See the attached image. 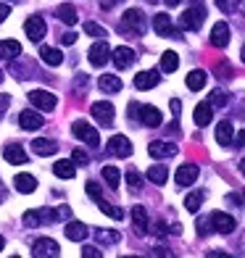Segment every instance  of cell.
<instances>
[{"label": "cell", "mask_w": 245, "mask_h": 258, "mask_svg": "<svg viewBox=\"0 0 245 258\" xmlns=\"http://www.w3.org/2000/svg\"><path fill=\"white\" fill-rule=\"evenodd\" d=\"M232 137H235L232 121H219L216 124V143L219 145H232Z\"/></svg>", "instance_id": "cell-26"}, {"label": "cell", "mask_w": 245, "mask_h": 258, "mask_svg": "<svg viewBox=\"0 0 245 258\" xmlns=\"http://www.w3.org/2000/svg\"><path fill=\"white\" fill-rule=\"evenodd\" d=\"M174 153H177V145L174 143H166V140H153V143H148V156L150 158H171Z\"/></svg>", "instance_id": "cell-7"}, {"label": "cell", "mask_w": 245, "mask_h": 258, "mask_svg": "<svg viewBox=\"0 0 245 258\" xmlns=\"http://www.w3.org/2000/svg\"><path fill=\"white\" fill-rule=\"evenodd\" d=\"M32 255L34 258H58L61 255V248H58L55 240L40 237V240H34V245H32Z\"/></svg>", "instance_id": "cell-3"}, {"label": "cell", "mask_w": 245, "mask_h": 258, "mask_svg": "<svg viewBox=\"0 0 245 258\" xmlns=\"http://www.w3.org/2000/svg\"><path fill=\"white\" fill-rule=\"evenodd\" d=\"M98 206H100V211H103L106 216H111V219H124V211H121V208H116V206H111V203H106V201H100Z\"/></svg>", "instance_id": "cell-40"}, {"label": "cell", "mask_w": 245, "mask_h": 258, "mask_svg": "<svg viewBox=\"0 0 245 258\" xmlns=\"http://www.w3.org/2000/svg\"><path fill=\"white\" fill-rule=\"evenodd\" d=\"M53 174L58 179H72L74 174H77V169H74V161H58L55 166H53Z\"/></svg>", "instance_id": "cell-29"}, {"label": "cell", "mask_w": 245, "mask_h": 258, "mask_svg": "<svg viewBox=\"0 0 245 258\" xmlns=\"http://www.w3.org/2000/svg\"><path fill=\"white\" fill-rule=\"evenodd\" d=\"M127 184H130L132 192H140V190H143V177H140L135 169H130V171H127Z\"/></svg>", "instance_id": "cell-38"}, {"label": "cell", "mask_w": 245, "mask_h": 258, "mask_svg": "<svg viewBox=\"0 0 245 258\" xmlns=\"http://www.w3.org/2000/svg\"><path fill=\"white\" fill-rule=\"evenodd\" d=\"M55 16H58V19H61V21H64V24H69V27H74V24H77V21H79V19H77V8H74L72 3H64L61 8H58V11H55Z\"/></svg>", "instance_id": "cell-28"}, {"label": "cell", "mask_w": 245, "mask_h": 258, "mask_svg": "<svg viewBox=\"0 0 245 258\" xmlns=\"http://www.w3.org/2000/svg\"><path fill=\"white\" fill-rule=\"evenodd\" d=\"M177 66H179V55L177 53H171V50H166L161 55V69L166 74H171V72H177Z\"/></svg>", "instance_id": "cell-34"}, {"label": "cell", "mask_w": 245, "mask_h": 258, "mask_svg": "<svg viewBox=\"0 0 245 258\" xmlns=\"http://www.w3.org/2000/svg\"><path fill=\"white\" fill-rule=\"evenodd\" d=\"M8 14H11V6H8V3H0V24L8 19Z\"/></svg>", "instance_id": "cell-48"}, {"label": "cell", "mask_w": 245, "mask_h": 258, "mask_svg": "<svg viewBox=\"0 0 245 258\" xmlns=\"http://www.w3.org/2000/svg\"><path fill=\"white\" fill-rule=\"evenodd\" d=\"M24 32H27V37H29L32 42H42L48 27H45V21H42L40 16H29V19L24 21Z\"/></svg>", "instance_id": "cell-10"}, {"label": "cell", "mask_w": 245, "mask_h": 258, "mask_svg": "<svg viewBox=\"0 0 245 258\" xmlns=\"http://www.w3.org/2000/svg\"><path fill=\"white\" fill-rule=\"evenodd\" d=\"M208 221H211V224H214V229L219 232V234H232V232H235V219H232L229 214H224V211H216V214H211V216H208Z\"/></svg>", "instance_id": "cell-9"}, {"label": "cell", "mask_w": 245, "mask_h": 258, "mask_svg": "<svg viewBox=\"0 0 245 258\" xmlns=\"http://www.w3.org/2000/svg\"><path fill=\"white\" fill-rule=\"evenodd\" d=\"M64 232H66V237L72 242H82L87 237V227L82 224V221H69V224L64 227Z\"/></svg>", "instance_id": "cell-23"}, {"label": "cell", "mask_w": 245, "mask_h": 258, "mask_svg": "<svg viewBox=\"0 0 245 258\" xmlns=\"http://www.w3.org/2000/svg\"><path fill=\"white\" fill-rule=\"evenodd\" d=\"M0 201H3V190H0Z\"/></svg>", "instance_id": "cell-54"}, {"label": "cell", "mask_w": 245, "mask_h": 258, "mask_svg": "<svg viewBox=\"0 0 245 258\" xmlns=\"http://www.w3.org/2000/svg\"><path fill=\"white\" fill-rule=\"evenodd\" d=\"M3 156H6L8 163H14V166H19V163H27V150L21 148V145H16V143L6 145V148H3Z\"/></svg>", "instance_id": "cell-18"}, {"label": "cell", "mask_w": 245, "mask_h": 258, "mask_svg": "<svg viewBox=\"0 0 245 258\" xmlns=\"http://www.w3.org/2000/svg\"><path fill=\"white\" fill-rule=\"evenodd\" d=\"M163 3H166L169 8H174V6H179V0H163Z\"/></svg>", "instance_id": "cell-52"}, {"label": "cell", "mask_w": 245, "mask_h": 258, "mask_svg": "<svg viewBox=\"0 0 245 258\" xmlns=\"http://www.w3.org/2000/svg\"><path fill=\"white\" fill-rule=\"evenodd\" d=\"M98 87L106 92V95H113V92L121 90V79L116 77V74H103V77L98 79Z\"/></svg>", "instance_id": "cell-24"}, {"label": "cell", "mask_w": 245, "mask_h": 258, "mask_svg": "<svg viewBox=\"0 0 245 258\" xmlns=\"http://www.w3.org/2000/svg\"><path fill=\"white\" fill-rule=\"evenodd\" d=\"M113 3H119V0H103V3H100V6H103V8H111Z\"/></svg>", "instance_id": "cell-51"}, {"label": "cell", "mask_w": 245, "mask_h": 258, "mask_svg": "<svg viewBox=\"0 0 245 258\" xmlns=\"http://www.w3.org/2000/svg\"><path fill=\"white\" fill-rule=\"evenodd\" d=\"M203 198H206L203 192H190L188 198H185V208H188L190 214H195V211L201 208V203H203Z\"/></svg>", "instance_id": "cell-36"}, {"label": "cell", "mask_w": 245, "mask_h": 258, "mask_svg": "<svg viewBox=\"0 0 245 258\" xmlns=\"http://www.w3.org/2000/svg\"><path fill=\"white\" fill-rule=\"evenodd\" d=\"M195 179H198V166L195 163H182V166L177 169V174H174V182H177L179 187H190Z\"/></svg>", "instance_id": "cell-13"}, {"label": "cell", "mask_w": 245, "mask_h": 258, "mask_svg": "<svg viewBox=\"0 0 245 258\" xmlns=\"http://www.w3.org/2000/svg\"><path fill=\"white\" fill-rule=\"evenodd\" d=\"M16 55H21V42H16V40L0 42V58H16Z\"/></svg>", "instance_id": "cell-33"}, {"label": "cell", "mask_w": 245, "mask_h": 258, "mask_svg": "<svg viewBox=\"0 0 245 258\" xmlns=\"http://www.w3.org/2000/svg\"><path fill=\"white\" fill-rule=\"evenodd\" d=\"M148 179L153 182V184H163V182L169 179V169L163 166V163H156V166L148 169Z\"/></svg>", "instance_id": "cell-31"}, {"label": "cell", "mask_w": 245, "mask_h": 258, "mask_svg": "<svg viewBox=\"0 0 245 258\" xmlns=\"http://www.w3.org/2000/svg\"><path fill=\"white\" fill-rule=\"evenodd\" d=\"M82 255H85V258H100L103 253L98 248H87V245H85V248H82Z\"/></svg>", "instance_id": "cell-44"}, {"label": "cell", "mask_w": 245, "mask_h": 258, "mask_svg": "<svg viewBox=\"0 0 245 258\" xmlns=\"http://www.w3.org/2000/svg\"><path fill=\"white\" fill-rule=\"evenodd\" d=\"M113 105L108 103V100H100V103H95L92 105V116H95L98 121H103V124H113Z\"/></svg>", "instance_id": "cell-17"}, {"label": "cell", "mask_w": 245, "mask_h": 258, "mask_svg": "<svg viewBox=\"0 0 245 258\" xmlns=\"http://www.w3.org/2000/svg\"><path fill=\"white\" fill-rule=\"evenodd\" d=\"M14 184H16V190L24 192V195H32L34 190H37V179H34L32 174H19V177L14 179Z\"/></svg>", "instance_id": "cell-27"}, {"label": "cell", "mask_w": 245, "mask_h": 258, "mask_svg": "<svg viewBox=\"0 0 245 258\" xmlns=\"http://www.w3.org/2000/svg\"><path fill=\"white\" fill-rule=\"evenodd\" d=\"M87 58H90L92 66H106V63L111 61V48H108V42H106V40H98V42L90 48Z\"/></svg>", "instance_id": "cell-6"}, {"label": "cell", "mask_w": 245, "mask_h": 258, "mask_svg": "<svg viewBox=\"0 0 245 258\" xmlns=\"http://www.w3.org/2000/svg\"><path fill=\"white\" fill-rule=\"evenodd\" d=\"M32 150H34L37 156H55V153H58V143H55V140L37 137V140H32Z\"/></svg>", "instance_id": "cell-19"}, {"label": "cell", "mask_w": 245, "mask_h": 258, "mask_svg": "<svg viewBox=\"0 0 245 258\" xmlns=\"http://www.w3.org/2000/svg\"><path fill=\"white\" fill-rule=\"evenodd\" d=\"M72 132H74V137H77V140H82V143H87L90 148H98V145H100V137H98V132H95V129H92L87 121H74Z\"/></svg>", "instance_id": "cell-4"}, {"label": "cell", "mask_w": 245, "mask_h": 258, "mask_svg": "<svg viewBox=\"0 0 245 258\" xmlns=\"http://www.w3.org/2000/svg\"><path fill=\"white\" fill-rule=\"evenodd\" d=\"M3 248H6V240H3V237H0V250H3Z\"/></svg>", "instance_id": "cell-53"}, {"label": "cell", "mask_w": 245, "mask_h": 258, "mask_svg": "<svg viewBox=\"0 0 245 258\" xmlns=\"http://www.w3.org/2000/svg\"><path fill=\"white\" fill-rule=\"evenodd\" d=\"M198 234H208V219H198Z\"/></svg>", "instance_id": "cell-45"}, {"label": "cell", "mask_w": 245, "mask_h": 258, "mask_svg": "<svg viewBox=\"0 0 245 258\" xmlns=\"http://www.w3.org/2000/svg\"><path fill=\"white\" fill-rule=\"evenodd\" d=\"M19 124H21V129H40L45 121H42V113H37V111H21L19 113Z\"/></svg>", "instance_id": "cell-20"}, {"label": "cell", "mask_w": 245, "mask_h": 258, "mask_svg": "<svg viewBox=\"0 0 245 258\" xmlns=\"http://www.w3.org/2000/svg\"><path fill=\"white\" fill-rule=\"evenodd\" d=\"M203 21H206V8H203V6H190V8L182 14L179 24H182V29L198 32V29L203 27Z\"/></svg>", "instance_id": "cell-2"}, {"label": "cell", "mask_w": 245, "mask_h": 258, "mask_svg": "<svg viewBox=\"0 0 245 258\" xmlns=\"http://www.w3.org/2000/svg\"><path fill=\"white\" fill-rule=\"evenodd\" d=\"M219 11H224V14H232V11L240 8V0H216Z\"/></svg>", "instance_id": "cell-42"}, {"label": "cell", "mask_w": 245, "mask_h": 258, "mask_svg": "<svg viewBox=\"0 0 245 258\" xmlns=\"http://www.w3.org/2000/svg\"><path fill=\"white\" fill-rule=\"evenodd\" d=\"M108 150L113 156H119V158H130L132 156V143L124 135H113L111 143H108Z\"/></svg>", "instance_id": "cell-14"}, {"label": "cell", "mask_w": 245, "mask_h": 258, "mask_svg": "<svg viewBox=\"0 0 245 258\" xmlns=\"http://www.w3.org/2000/svg\"><path fill=\"white\" fill-rule=\"evenodd\" d=\"M179 111H182V105H179V100H171V113H174V116H179Z\"/></svg>", "instance_id": "cell-50"}, {"label": "cell", "mask_w": 245, "mask_h": 258, "mask_svg": "<svg viewBox=\"0 0 245 258\" xmlns=\"http://www.w3.org/2000/svg\"><path fill=\"white\" fill-rule=\"evenodd\" d=\"M40 58H42V63H48V66H61L64 63V53L58 48H48V45L40 48Z\"/></svg>", "instance_id": "cell-25"}, {"label": "cell", "mask_w": 245, "mask_h": 258, "mask_svg": "<svg viewBox=\"0 0 245 258\" xmlns=\"http://www.w3.org/2000/svg\"><path fill=\"white\" fill-rule=\"evenodd\" d=\"M111 61H113V66H116V69H130V66L137 61V58H135V50H132V48L121 45V48L111 50Z\"/></svg>", "instance_id": "cell-12"}, {"label": "cell", "mask_w": 245, "mask_h": 258, "mask_svg": "<svg viewBox=\"0 0 245 258\" xmlns=\"http://www.w3.org/2000/svg\"><path fill=\"white\" fill-rule=\"evenodd\" d=\"M130 216H132V224H135V232L137 234H145L148 232V211L143 206H135L130 211Z\"/></svg>", "instance_id": "cell-22"}, {"label": "cell", "mask_w": 245, "mask_h": 258, "mask_svg": "<svg viewBox=\"0 0 245 258\" xmlns=\"http://www.w3.org/2000/svg\"><path fill=\"white\" fill-rule=\"evenodd\" d=\"M85 192H87L95 203L103 201V190H100V184H98V182H87V184H85Z\"/></svg>", "instance_id": "cell-41"}, {"label": "cell", "mask_w": 245, "mask_h": 258, "mask_svg": "<svg viewBox=\"0 0 245 258\" xmlns=\"http://www.w3.org/2000/svg\"><path fill=\"white\" fill-rule=\"evenodd\" d=\"M137 119L143 121L145 126L156 129V126H161L163 116H161V111L156 108V105H137Z\"/></svg>", "instance_id": "cell-8"}, {"label": "cell", "mask_w": 245, "mask_h": 258, "mask_svg": "<svg viewBox=\"0 0 245 258\" xmlns=\"http://www.w3.org/2000/svg\"><path fill=\"white\" fill-rule=\"evenodd\" d=\"M77 42V34L74 32H66L64 37H61V45H74Z\"/></svg>", "instance_id": "cell-47"}, {"label": "cell", "mask_w": 245, "mask_h": 258, "mask_svg": "<svg viewBox=\"0 0 245 258\" xmlns=\"http://www.w3.org/2000/svg\"><path fill=\"white\" fill-rule=\"evenodd\" d=\"M153 29L161 34V37H174V40H182V34L174 29V24H171V19L166 16V14H156V19H153Z\"/></svg>", "instance_id": "cell-11"}, {"label": "cell", "mask_w": 245, "mask_h": 258, "mask_svg": "<svg viewBox=\"0 0 245 258\" xmlns=\"http://www.w3.org/2000/svg\"><path fill=\"white\" fill-rule=\"evenodd\" d=\"M193 116H195V124L198 126H208V124H211V119H214V105L211 103H198Z\"/></svg>", "instance_id": "cell-21"}, {"label": "cell", "mask_w": 245, "mask_h": 258, "mask_svg": "<svg viewBox=\"0 0 245 258\" xmlns=\"http://www.w3.org/2000/svg\"><path fill=\"white\" fill-rule=\"evenodd\" d=\"M227 103H229V95L224 90H214L211 92V105H214V108H224Z\"/></svg>", "instance_id": "cell-39"}, {"label": "cell", "mask_w": 245, "mask_h": 258, "mask_svg": "<svg viewBox=\"0 0 245 258\" xmlns=\"http://www.w3.org/2000/svg\"><path fill=\"white\" fill-rule=\"evenodd\" d=\"M153 234H158V237H163V234H166V224H163V221H158V224L153 227Z\"/></svg>", "instance_id": "cell-49"}, {"label": "cell", "mask_w": 245, "mask_h": 258, "mask_svg": "<svg viewBox=\"0 0 245 258\" xmlns=\"http://www.w3.org/2000/svg\"><path fill=\"white\" fill-rule=\"evenodd\" d=\"M103 179H106V184L111 187V190H119V184H121V171L116 169V166H103Z\"/></svg>", "instance_id": "cell-30"}, {"label": "cell", "mask_w": 245, "mask_h": 258, "mask_svg": "<svg viewBox=\"0 0 245 258\" xmlns=\"http://www.w3.org/2000/svg\"><path fill=\"white\" fill-rule=\"evenodd\" d=\"M211 45L214 48H227L229 45V27L227 21H216L214 29H211Z\"/></svg>", "instance_id": "cell-15"}, {"label": "cell", "mask_w": 245, "mask_h": 258, "mask_svg": "<svg viewBox=\"0 0 245 258\" xmlns=\"http://www.w3.org/2000/svg\"><path fill=\"white\" fill-rule=\"evenodd\" d=\"M72 161L77 163V166H87V163H90V156H87L82 148H77L74 153H72Z\"/></svg>", "instance_id": "cell-43"}, {"label": "cell", "mask_w": 245, "mask_h": 258, "mask_svg": "<svg viewBox=\"0 0 245 258\" xmlns=\"http://www.w3.org/2000/svg\"><path fill=\"white\" fill-rule=\"evenodd\" d=\"M95 240H98V245H113V242H119V232L98 229V232H95Z\"/></svg>", "instance_id": "cell-35"}, {"label": "cell", "mask_w": 245, "mask_h": 258, "mask_svg": "<svg viewBox=\"0 0 245 258\" xmlns=\"http://www.w3.org/2000/svg\"><path fill=\"white\" fill-rule=\"evenodd\" d=\"M85 34H90V37H98V40H106V37H108V32L103 29L100 24H95V21H87V24H85Z\"/></svg>", "instance_id": "cell-37"}, {"label": "cell", "mask_w": 245, "mask_h": 258, "mask_svg": "<svg viewBox=\"0 0 245 258\" xmlns=\"http://www.w3.org/2000/svg\"><path fill=\"white\" fill-rule=\"evenodd\" d=\"M158 82H161V74L156 72V69H150V72H140L135 77V87L137 90H153Z\"/></svg>", "instance_id": "cell-16"}, {"label": "cell", "mask_w": 245, "mask_h": 258, "mask_svg": "<svg viewBox=\"0 0 245 258\" xmlns=\"http://www.w3.org/2000/svg\"><path fill=\"white\" fill-rule=\"evenodd\" d=\"M0 82H3V72H0Z\"/></svg>", "instance_id": "cell-55"}, {"label": "cell", "mask_w": 245, "mask_h": 258, "mask_svg": "<svg viewBox=\"0 0 245 258\" xmlns=\"http://www.w3.org/2000/svg\"><path fill=\"white\" fill-rule=\"evenodd\" d=\"M8 105H11V95H0V116L8 111Z\"/></svg>", "instance_id": "cell-46"}, {"label": "cell", "mask_w": 245, "mask_h": 258, "mask_svg": "<svg viewBox=\"0 0 245 258\" xmlns=\"http://www.w3.org/2000/svg\"><path fill=\"white\" fill-rule=\"evenodd\" d=\"M29 103L34 105V108H40V111H53L58 105V98L53 95V92H45V90H32L29 92Z\"/></svg>", "instance_id": "cell-5"}, {"label": "cell", "mask_w": 245, "mask_h": 258, "mask_svg": "<svg viewBox=\"0 0 245 258\" xmlns=\"http://www.w3.org/2000/svg\"><path fill=\"white\" fill-rule=\"evenodd\" d=\"M206 72H201V69H195V72H190L188 74V79H185V82H188V87L193 90V92H198V90H203L206 87Z\"/></svg>", "instance_id": "cell-32"}, {"label": "cell", "mask_w": 245, "mask_h": 258, "mask_svg": "<svg viewBox=\"0 0 245 258\" xmlns=\"http://www.w3.org/2000/svg\"><path fill=\"white\" fill-rule=\"evenodd\" d=\"M119 29L127 34H143L145 32V16H143V11L140 8H130L124 14V19H121V24H119Z\"/></svg>", "instance_id": "cell-1"}]
</instances>
